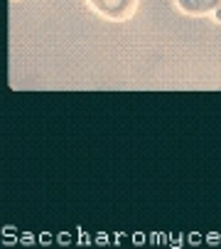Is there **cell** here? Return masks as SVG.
Returning a JSON list of instances; mask_svg holds the SVG:
<instances>
[{
  "label": "cell",
  "instance_id": "1",
  "mask_svg": "<svg viewBox=\"0 0 221 249\" xmlns=\"http://www.w3.org/2000/svg\"><path fill=\"white\" fill-rule=\"evenodd\" d=\"M89 5L103 15L106 20H113V22H123L128 18L135 15L138 10V0H89Z\"/></svg>",
  "mask_w": 221,
  "mask_h": 249
},
{
  "label": "cell",
  "instance_id": "2",
  "mask_svg": "<svg viewBox=\"0 0 221 249\" xmlns=\"http://www.w3.org/2000/svg\"><path fill=\"white\" fill-rule=\"evenodd\" d=\"M177 8L184 15L204 18V15H211L221 8V0H177Z\"/></svg>",
  "mask_w": 221,
  "mask_h": 249
},
{
  "label": "cell",
  "instance_id": "3",
  "mask_svg": "<svg viewBox=\"0 0 221 249\" xmlns=\"http://www.w3.org/2000/svg\"><path fill=\"white\" fill-rule=\"evenodd\" d=\"M214 18H216V22H221V8H219V10L214 13Z\"/></svg>",
  "mask_w": 221,
  "mask_h": 249
}]
</instances>
